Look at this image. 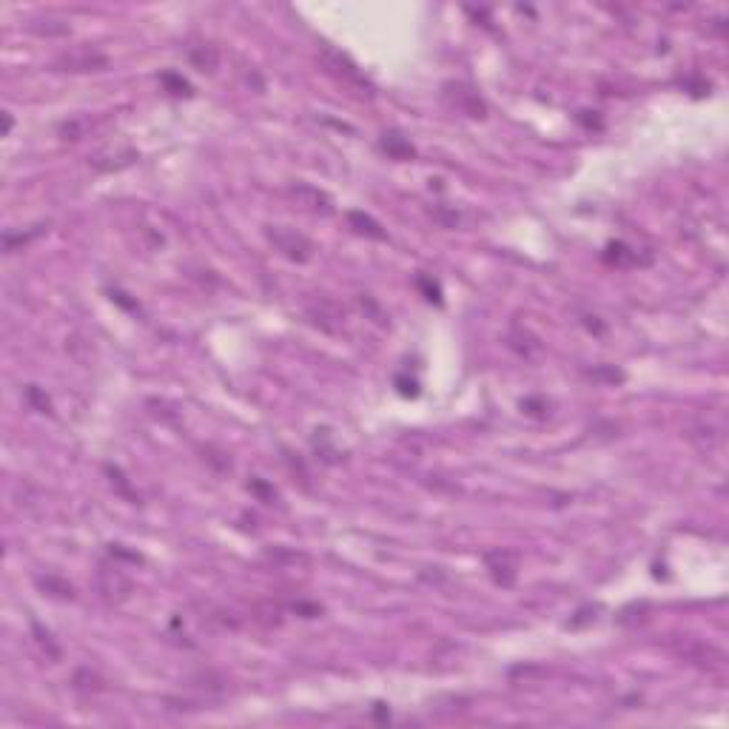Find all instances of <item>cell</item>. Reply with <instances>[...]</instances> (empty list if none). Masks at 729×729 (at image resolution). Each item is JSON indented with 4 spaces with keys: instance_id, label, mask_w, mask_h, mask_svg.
Returning a JSON list of instances; mask_svg holds the SVG:
<instances>
[{
    "instance_id": "obj_1",
    "label": "cell",
    "mask_w": 729,
    "mask_h": 729,
    "mask_svg": "<svg viewBox=\"0 0 729 729\" xmlns=\"http://www.w3.org/2000/svg\"><path fill=\"white\" fill-rule=\"evenodd\" d=\"M94 584H97V593H100V598L106 604H123L131 596V590H134L131 576L120 567V564H117V558L100 564Z\"/></svg>"
},
{
    "instance_id": "obj_2",
    "label": "cell",
    "mask_w": 729,
    "mask_h": 729,
    "mask_svg": "<svg viewBox=\"0 0 729 729\" xmlns=\"http://www.w3.org/2000/svg\"><path fill=\"white\" fill-rule=\"evenodd\" d=\"M265 234H268L271 245H274L279 254H285L288 260H294V263H308L311 256H314V243H311L308 237H305V234L294 231V228H285V225H268Z\"/></svg>"
},
{
    "instance_id": "obj_3",
    "label": "cell",
    "mask_w": 729,
    "mask_h": 729,
    "mask_svg": "<svg viewBox=\"0 0 729 729\" xmlns=\"http://www.w3.org/2000/svg\"><path fill=\"white\" fill-rule=\"evenodd\" d=\"M106 66H108V57L97 46H88V43L72 46V49L63 52L55 60V68H60V72H103Z\"/></svg>"
},
{
    "instance_id": "obj_4",
    "label": "cell",
    "mask_w": 729,
    "mask_h": 729,
    "mask_svg": "<svg viewBox=\"0 0 729 729\" xmlns=\"http://www.w3.org/2000/svg\"><path fill=\"white\" fill-rule=\"evenodd\" d=\"M319 60H322V66L328 68V72H331L337 80H342L345 86H354V88H359V91H365V94H373V86L368 83V77L359 72L357 63L350 60L348 55H342V52H337V49H322Z\"/></svg>"
},
{
    "instance_id": "obj_5",
    "label": "cell",
    "mask_w": 729,
    "mask_h": 729,
    "mask_svg": "<svg viewBox=\"0 0 729 729\" xmlns=\"http://www.w3.org/2000/svg\"><path fill=\"white\" fill-rule=\"evenodd\" d=\"M288 200L294 205H299L302 211H311V214H322V217H331L334 214V200H331V194H325L322 188L308 185V182H294L288 188Z\"/></svg>"
},
{
    "instance_id": "obj_6",
    "label": "cell",
    "mask_w": 729,
    "mask_h": 729,
    "mask_svg": "<svg viewBox=\"0 0 729 729\" xmlns=\"http://www.w3.org/2000/svg\"><path fill=\"white\" fill-rule=\"evenodd\" d=\"M484 564L499 587H513L515 578H519V553L515 550H487L484 553Z\"/></svg>"
},
{
    "instance_id": "obj_7",
    "label": "cell",
    "mask_w": 729,
    "mask_h": 729,
    "mask_svg": "<svg viewBox=\"0 0 729 729\" xmlns=\"http://www.w3.org/2000/svg\"><path fill=\"white\" fill-rule=\"evenodd\" d=\"M305 314H308V319L316 328H322V331H328V334H337L339 325H342V319H345V311L339 308L334 299H328V296L308 299V305H305Z\"/></svg>"
},
{
    "instance_id": "obj_8",
    "label": "cell",
    "mask_w": 729,
    "mask_h": 729,
    "mask_svg": "<svg viewBox=\"0 0 729 729\" xmlns=\"http://www.w3.org/2000/svg\"><path fill=\"white\" fill-rule=\"evenodd\" d=\"M444 100L451 103V108L467 114V117H484V103L479 97V91H473L464 83H448L444 86Z\"/></svg>"
},
{
    "instance_id": "obj_9",
    "label": "cell",
    "mask_w": 729,
    "mask_h": 729,
    "mask_svg": "<svg viewBox=\"0 0 729 729\" xmlns=\"http://www.w3.org/2000/svg\"><path fill=\"white\" fill-rule=\"evenodd\" d=\"M379 151L388 154L390 160H413L416 149L410 146V140L402 131H385L379 137Z\"/></svg>"
},
{
    "instance_id": "obj_10",
    "label": "cell",
    "mask_w": 729,
    "mask_h": 729,
    "mask_svg": "<svg viewBox=\"0 0 729 729\" xmlns=\"http://www.w3.org/2000/svg\"><path fill=\"white\" fill-rule=\"evenodd\" d=\"M137 160V151L134 149H123V151H100L91 157V166L97 171H120L126 166Z\"/></svg>"
},
{
    "instance_id": "obj_11",
    "label": "cell",
    "mask_w": 729,
    "mask_h": 729,
    "mask_svg": "<svg viewBox=\"0 0 729 729\" xmlns=\"http://www.w3.org/2000/svg\"><path fill=\"white\" fill-rule=\"evenodd\" d=\"M348 223H350V228H354L357 234H362V237H368V240H379V243L388 240V231L376 223L370 214H365V211H350Z\"/></svg>"
},
{
    "instance_id": "obj_12",
    "label": "cell",
    "mask_w": 729,
    "mask_h": 729,
    "mask_svg": "<svg viewBox=\"0 0 729 729\" xmlns=\"http://www.w3.org/2000/svg\"><path fill=\"white\" fill-rule=\"evenodd\" d=\"M35 584L43 590V596H52V598H60V601H72L75 598V587L68 584L66 578H60V576L46 573V576H37Z\"/></svg>"
},
{
    "instance_id": "obj_13",
    "label": "cell",
    "mask_w": 729,
    "mask_h": 729,
    "mask_svg": "<svg viewBox=\"0 0 729 729\" xmlns=\"http://www.w3.org/2000/svg\"><path fill=\"white\" fill-rule=\"evenodd\" d=\"M604 263L607 265H616V268H629L638 263V254L632 251L627 243H609L604 248Z\"/></svg>"
},
{
    "instance_id": "obj_14",
    "label": "cell",
    "mask_w": 729,
    "mask_h": 729,
    "mask_svg": "<svg viewBox=\"0 0 729 729\" xmlns=\"http://www.w3.org/2000/svg\"><path fill=\"white\" fill-rule=\"evenodd\" d=\"M188 57H191V63L200 68V72H211V68L217 66V49L211 43L191 46V49H188Z\"/></svg>"
},
{
    "instance_id": "obj_15",
    "label": "cell",
    "mask_w": 729,
    "mask_h": 729,
    "mask_svg": "<svg viewBox=\"0 0 729 729\" xmlns=\"http://www.w3.org/2000/svg\"><path fill=\"white\" fill-rule=\"evenodd\" d=\"M32 632H35V641H37V647L46 652L52 658V661H60V647L55 644V636L49 629H46L40 621H32Z\"/></svg>"
},
{
    "instance_id": "obj_16",
    "label": "cell",
    "mask_w": 729,
    "mask_h": 729,
    "mask_svg": "<svg viewBox=\"0 0 729 729\" xmlns=\"http://www.w3.org/2000/svg\"><path fill=\"white\" fill-rule=\"evenodd\" d=\"M40 234H43V225H35L32 231H20V234L6 231L3 234V251L12 254V251H17V245H29L35 237H40Z\"/></svg>"
},
{
    "instance_id": "obj_17",
    "label": "cell",
    "mask_w": 729,
    "mask_h": 729,
    "mask_svg": "<svg viewBox=\"0 0 729 729\" xmlns=\"http://www.w3.org/2000/svg\"><path fill=\"white\" fill-rule=\"evenodd\" d=\"M160 83L166 86L171 94H185V97H191V94H194L191 83H188L182 75H177V72H162L160 75Z\"/></svg>"
},
{
    "instance_id": "obj_18",
    "label": "cell",
    "mask_w": 729,
    "mask_h": 729,
    "mask_svg": "<svg viewBox=\"0 0 729 729\" xmlns=\"http://www.w3.org/2000/svg\"><path fill=\"white\" fill-rule=\"evenodd\" d=\"M328 430H316V436H314V448H316V453H322V459L328 462V464H334V462H339V451L334 448L331 442H328Z\"/></svg>"
},
{
    "instance_id": "obj_19",
    "label": "cell",
    "mask_w": 729,
    "mask_h": 729,
    "mask_svg": "<svg viewBox=\"0 0 729 729\" xmlns=\"http://www.w3.org/2000/svg\"><path fill=\"white\" fill-rule=\"evenodd\" d=\"M106 473H108V479H111V484L117 487V493H123V496H126L129 502H134V504L140 502V499L134 496V490L129 487V482H126V476L120 473V470H117V467H111V464H106Z\"/></svg>"
},
{
    "instance_id": "obj_20",
    "label": "cell",
    "mask_w": 729,
    "mask_h": 729,
    "mask_svg": "<svg viewBox=\"0 0 729 729\" xmlns=\"http://www.w3.org/2000/svg\"><path fill=\"white\" fill-rule=\"evenodd\" d=\"M26 399H29V405H32L35 410H40V413H49V410H52L49 396H46L37 385H29V388H26Z\"/></svg>"
},
{
    "instance_id": "obj_21",
    "label": "cell",
    "mask_w": 729,
    "mask_h": 729,
    "mask_svg": "<svg viewBox=\"0 0 729 729\" xmlns=\"http://www.w3.org/2000/svg\"><path fill=\"white\" fill-rule=\"evenodd\" d=\"M416 285L422 288V294H425L430 302L442 305V288H439V282H433V279L425 276V274H419V276H416Z\"/></svg>"
},
{
    "instance_id": "obj_22",
    "label": "cell",
    "mask_w": 729,
    "mask_h": 729,
    "mask_svg": "<svg viewBox=\"0 0 729 729\" xmlns=\"http://www.w3.org/2000/svg\"><path fill=\"white\" fill-rule=\"evenodd\" d=\"M547 408H550V405L542 402V399H524V402H522V410L530 413V416H547V413H545Z\"/></svg>"
},
{
    "instance_id": "obj_23",
    "label": "cell",
    "mask_w": 729,
    "mask_h": 729,
    "mask_svg": "<svg viewBox=\"0 0 729 729\" xmlns=\"http://www.w3.org/2000/svg\"><path fill=\"white\" fill-rule=\"evenodd\" d=\"M248 490H254L256 496H263L265 502H274V499H276V493H274V487H268V484H265V482H260V479H251Z\"/></svg>"
},
{
    "instance_id": "obj_24",
    "label": "cell",
    "mask_w": 729,
    "mask_h": 729,
    "mask_svg": "<svg viewBox=\"0 0 729 729\" xmlns=\"http://www.w3.org/2000/svg\"><path fill=\"white\" fill-rule=\"evenodd\" d=\"M108 556L111 558H123V561H134V564H140L143 558H140L137 553H129L123 545H108Z\"/></svg>"
},
{
    "instance_id": "obj_25",
    "label": "cell",
    "mask_w": 729,
    "mask_h": 729,
    "mask_svg": "<svg viewBox=\"0 0 729 729\" xmlns=\"http://www.w3.org/2000/svg\"><path fill=\"white\" fill-rule=\"evenodd\" d=\"M396 385H399V393H402V396H419V382L416 379H405V376H399Z\"/></svg>"
},
{
    "instance_id": "obj_26",
    "label": "cell",
    "mask_w": 729,
    "mask_h": 729,
    "mask_svg": "<svg viewBox=\"0 0 729 729\" xmlns=\"http://www.w3.org/2000/svg\"><path fill=\"white\" fill-rule=\"evenodd\" d=\"M60 134H63V137H66V134H72V140H80V137H83V123H80V120L63 123V126H60Z\"/></svg>"
},
{
    "instance_id": "obj_27",
    "label": "cell",
    "mask_w": 729,
    "mask_h": 729,
    "mask_svg": "<svg viewBox=\"0 0 729 729\" xmlns=\"http://www.w3.org/2000/svg\"><path fill=\"white\" fill-rule=\"evenodd\" d=\"M587 621H596V607H584L578 613V618H570V627H581Z\"/></svg>"
},
{
    "instance_id": "obj_28",
    "label": "cell",
    "mask_w": 729,
    "mask_h": 729,
    "mask_svg": "<svg viewBox=\"0 0 729 729\" xmlns=\"http://www.w3.org/2000/svg\"><path fill=\"white\" fill-rule=\"evenodd\" d=\"M111 299H117V302L123 305V308H131V311L137 308V305H134V302H129V299H126V294H120V291H114V294H111Z\"/></svg>"
},
{
    "instance_id": "obj_29",
    "label": "cell",
    "mask_w": 729,
    "mask_h": 729,
    "mask_svg": "<svg viewBox=\"0 0 729 729\" xmlns=\"http://www.w3.org/2000/svg\"><path fill=\"white\" fill-rule=\"evenodd\" d=\"M373 715L379 718V721H388V718H390V712L385 710V703H376V707H373Z\"/></svg>"
},
{
    "instance_id": "obj_30",
    "label": "cell",
    "mask_w": 729,
    "mask_h": 729,
    "mask_svg": "<svg viewBox=\"0 0 729 729\" xmlns=\"http://www.w3.org/2000/svg\"><path fill=\"white\" fill-rule=\"evenodd\" d=\"M9 131H12V114L3 111V134H9Z\"/></svg>"
}]
</instances>
